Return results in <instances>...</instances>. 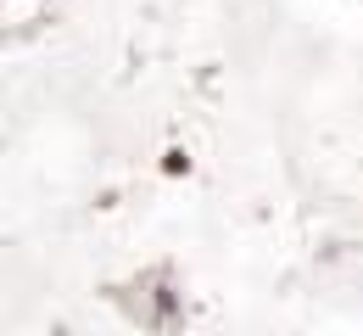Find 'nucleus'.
I'll return each instance as SVG.
<instances>
[]
</instances>
